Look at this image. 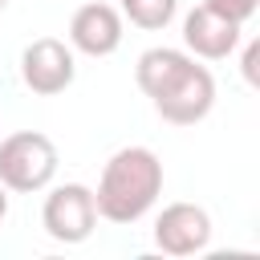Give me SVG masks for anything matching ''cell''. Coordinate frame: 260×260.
Listing matches in <instances>:
<instances>
[{
    "mask_svg": "<svg viewBox=\"0 0 260 260\" xmlns=\"http://www.w3.org/2000/svg\"><path fill=\"white\" fill-rule=\"evenodd\" d=\"M126 28H122V12L114 4H102V0H89L73 12L69 20V49L85 53V57H110L118 53Z\"/></svg>",
    "mask_w": 260,
    "mask_h": 260,
    "instance_id": "obj_7",
    "label": "cell"
},
{
    "mask_svg": "<svg viewBox=\"0 0 260 260\" xmlns=\"http://www.w3.org/2000/svg\"><path fill=\"white\" fill-rule=\"evenodd\" d=\"M183 45H187L191 57L223 61L240 45V24L228 20V16H219V12H211L207 4H199V8H191L183 16Z\"/></svg>",
    "mask_w": 260,
    "mask_h": 260,
    "instance_id": "obj_8",
    "label": "cell"
},
{
    "mask_svg": "<svg viewBox=\"0 0 260 260\" xmlns=\"http://www.w3.org/2000/svg\"><path fill=\"white\" fill-rule=\"evenodd\" d=\"M154 244L167 256H199L211 244V215L199 203H167L154 219Z\"/></svg>",
    "mask_w": 260,
    "mask_h": 260,
    "instance_id": "obj_6",
    "label": "cell"
},
{
    "mask_svg": "<svg viewBox=\"0 0 260 260\" xmlns=\"http://www.w3.org/2000/svg\"><path fill=\"white\" fill-rule=\"evenodd\" d=\"M4 4H8V0H0V8H4Z\"/></svg>",
    "mask_w": 260,
    "mask_h": 260,
    "instance_id": "obj_13",
    "label": "cell"
},
{
    "mask_svg": "<svg viewBox=\"0 0 260 260\" xmlns=\"http://www.w3.org/2000/svg\"><path fill=\"white\" fill-rule=\"evenodd\" d=\"M162 195V162L150 146H122L102 167L93 203L110 223H138Z\"/></svg>",
    "mask_w": 260,
    "mask_h": 260,
    "instance_id": "obj_2",
    "label": "cell"
},
{
    "mask_svg": "<svg viewBox=\"0 0 260 260\" xmlns=\"http://www.w3.org/2000/svg\"><path fill=\"white\" fill-rule=\"evenodd\" d=\"M77 77V61L73 49L57 37H37L32 45H24L20 53V81L37 93V98H57L73 85Z\"/></svg>",
    "mask_w": 260,
    "mask_h": 260,
    "instance_id": "obj_5",
    "label": "cell"
},
{
    "mask_svg": "<svg viewBox=\"0 0 260 260\" xmlns=\"http://www.w3.org/2000/svg\"><path fill=\"white\" fill-rule=\"evenodd\" d=\"M57 146L41 130H16L0 138V183L16 195H37L57 175Z\"/></svg>",
    "mask_w": 260,
    "mask_h": 260,
    "instance_id": "obj_3",
    "label": "cell"
},
{
    "mask_svg": "<svg viewBox=\"0 0 260 260\" xmlns=\"http://www.w3.org/2000/svg\"><path fill=\"white\" fill-rule=\"evenodd\" d=\"M41 223H45L49 240H57V244H81V240H89L93 228H98L93 191L85 183H61V187H53L45 195Z\"/></svg>",
    "mask_w": 260,
    "mask_h": 260,
    "instance_id": "obj_4",
    "label": "cell"
},
{
    "mask_svg": "<svg viewBox=\"0 0 260 260\" xmlns=\"http://www.w3.org/2000/svg\"><path fill=\"white\" fill-rule=\"evenodd\" d=\"M138 89L150 98L154 114L171 126H195L211 114L215 106V77L207 65H199L183 49L154 45L138 57L134 65Z\"/></svg>",
    "mask_w": 260,
    "mask_h": 260,
    "instance_id": "obj_1",
    "label": "cell"
},
{
    "mask_svg": "<svg viewBox=\"0 0 260 260\" xmlns=\"http://www.w3.org/2000/svg\"><path fill=\"white\" fill-rule=\"evenodd\" d=\"M211 12H219V16H228V20H236V24H244V20H252L256 16V4L260 0H203Z\"/></svg>",
    "mask_w": 260,
    "mask_h": 260,
    "instance_id": "obj_10",
    "label": "cell"
},
{
    "mask_svg": "<svg viewBox=\"0 0 260 260\" xmlns=\"http://www.w3.org/2000/svg\"><path fill=\"white\" fill-rule=\"evenodd\" d=\"M118 12H122L130 24H138V28H146V32H158V28H167V24L175 20L179 0H118Z\"/></svg>",
    "mask_w": 260,
    "mask_h": 260,
    "instance_id": "obj_9",
    "label": "cell"
},
{
    "mask_svg": "<svg viewBox=\"0 0 260 260\" xmlns=\"http://www.w3.org/2000/svg\"><path fill=\"white\" fill-rule=\"evenodd\" d=\"M4 215H8V187L0 183V219H4Z\"/></svg>",
    "mask_w": 260,
    "mask_h": 260,
    "instance_id": "obj_12",
    "label": "cell"
},
{
    "mask_svg": "<svg viewBox=\"0 0 260 260\" xmlns=\"http://www.w3.org/2000/svg\"><path fill=\"white\" fill-rule=\"evenodd\" d=\"M256 61H260V45H256V41H248V49H244V77H248V85H256V81H260Z\"/></svg>",
    "mask_w": 260,
    "mask_h": 260,
    "instance_id": "obj_11",
    "label": "cell"
}]
</instances>
